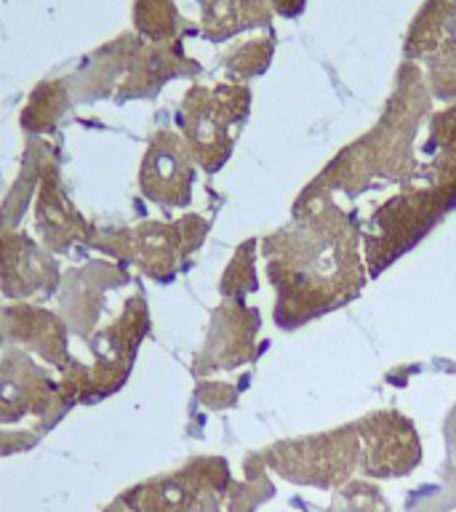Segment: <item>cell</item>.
<instances>
[{
  "label": "cell",
  "instance_id": "7a4b0ae2",
  "mask_svg": "<svg viewBox=\"0 0 456 512\" xmlns=\"http://www.w3.org/2000/svg\"><path fill=\"white\" fill-rule=\"evenodd\" d=\"M307 0H270V6L283 16H296L304 8Z\"/></svg>",
  "mask_w": 456,
  "mask_h": 512
},
{
  "label": "cell",
  "instance_id": "6da1fadb",
  "mask_svg": "<svg viewBox=\"0 0 456 512\" xmlns=\"http://www.w3.org/2000/svg\"><path fill=\"white\" fill-rule=\"evenodd\" d=\"M214 3L208 27H214L216 35H230L270 19V0H214Z\"/></svg>",
  "mask_w": 456,
  "mask_h": 512
}]
</instances>
